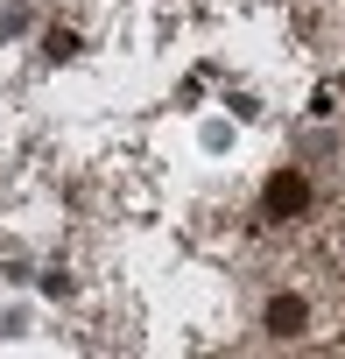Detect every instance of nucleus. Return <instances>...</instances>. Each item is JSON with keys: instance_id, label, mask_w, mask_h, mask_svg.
Here are the masks:
<instances>
[{"instance_id": "f257e3e1", "label": "nucleus", "mask_w": 345, "mask_h": 359, "mask_svg": "<svg viewBox=\"0 0 345 359\" xmlns=\"http://www.w3.org/2000/svg\"><path fill=\"white\" fill-rule=\"evenodd\" d=\"M303 205H310V184H303L296 169H282L275 184H268V219H289V212H303Z\"/></svg>"}, {"instance_id": "f03ea898", "label": "nucleus", "mask_w": 345, "mask_h": 359, "mask_svg": "<svg viewBox=\"0 0 345 359\" xmlns=\"http://www.w3.org/2000/svg\"><path fill=\"white\" fill-rule=\"evenodd\" d=\"M268 331H275V338H296V331H303V303H296V296H275V303H268Z\"/></svg>"}]
</instances>
